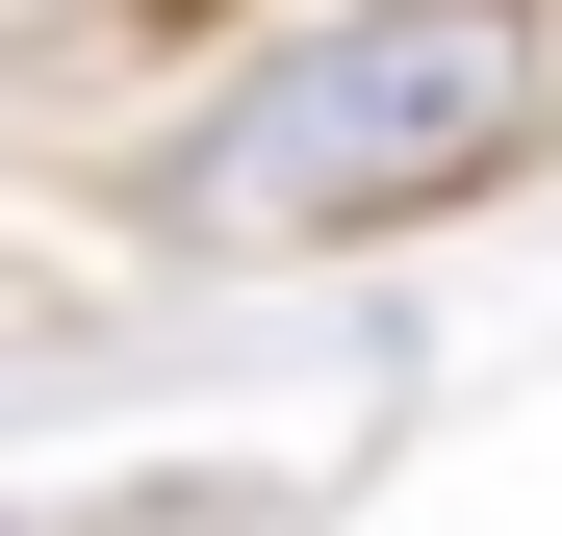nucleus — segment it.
Listing matches in <instances>:
<instances>
[{"label": "nucleus", "instance_id": "f03ea898", "mask_svg": "<svg viewBox=\"0 0 562 536\" xmlns=\"http://www.w3.org/2000/svg\"><path fill=\"white\" fill-rule=\"evenodd\" d=\"M128 26H205V0H0V52H26V77H52V52H128Z\"/></svg>", "mask_w": 562, "mask_h": 536}, {"label": "nucleus", "instance_id": "f257e3e1", "mask_svg": "<svg viewBox=\"0 0 562 536\" xmlns=\"http://www.w3.org/2000/svg\"><path fill=\"white\" fill-rule=\"evenodd\" d=\"M537 128H562V0H307L179 128L103 153V205L128 255H358V230L512 205Z\"/></svg>", "mask_w": 562, "mask_h": 536}]
</instances>
